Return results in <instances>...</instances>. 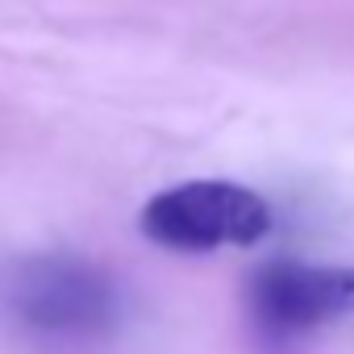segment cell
I'll return each instance as SVG.
<instances>
[{
  "mask_svg": "<svg viewBox=\"0 0 354 354\" xmlns=\"http://www.w3.org/2000/svg\"><path fill=\"white\" fill-rule=\"evenodd\" d=\"M142 234L154 246L209 254L221 246H254L271 230V205L234 180H188L146 201Z\"/></svg>",
  "mask_w": 354,
  "mask_h": 354,
  "instance_id": "2",
  "label": "cell"
},
{
  "mask_svg": "<svg viewBox=\"0 0 354 354\" xmlns=\"http://www.w3.org/2000/svg\"><path fill=\"white\" fill-rule=\"evenodd\" d=\"M250 321L275 337H300L329 321L354 317V267H317V263H267L250 275L246 288Z\"/></svg>",
  "mask_w": 354,
  "mask_h": 354,
  "instance_id": "3",
  "label": "cell"
},
{
  "mask_svg": "<svg viewBox=\"0 0 354 354\" xmlns=\"http://www.w3.org/2000/svg\"><path fill=\"white\" fill-rule=\"evenodd\" d=\"M9 308L17 321L55 342H88L113 329L121 292L109 271L75 254L26 259L9 279Z\"/></svg>",
  "mask_w": 354,
  "mask_h": 354,
  "instance_id": "1",
  "label": "cell"
}]
</instances>
